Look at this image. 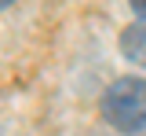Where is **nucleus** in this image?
<instances>
[{"mask_svg":"<svg viewBox=\"0 0 146 136\" xmlns=\"http://www.w3.org/2000/svg\"><path fill=\"white\" fill-rule=\"evenodd\" d=\"M102 118L124 136H146V81L121 77L102 96Z\"/></svg>","mask_w":146,"mask_h":136,"instance_id":"obj_1","label":"nucleus"},{"mask_svg":"<svg viewBox=\"0 0 146 136\" xmlns=\"http://www.w3.org/2000/svg\"><path fill=\"white\" fill-rule=\"evenodd\" d=\"M121 52L135 66H146V22H135L121 33Z\"/></svg>","mask_w":146,"mask_h":136,"instance_id":"obj_2","label":"nucleus"},{"mask_svg":"<svg viewBox=\"0 0 146 136\" xmlns=\"http://www.w3.org/2000/svg\"><path fill=\"white\" fill-rule=\"evenodd\" d=\"M131 11H135V15L146 22V0H131Z\"/></svg>","mask_w":146,"mask_h":136,"instance_id":"obj_3","label":"nucleus"},{"mask_svg":"<svg viewBox=\"0 0 146 136\" xmlns=\"http://www.w3.org/2000/svg\"><path fill=\"white\" fill-rule=\"evenodd\" d=\"M7 4H11V0H0V11H4V7H7Z\"/></svg>","mask_w":146,"mask_h":136,"instance_id":"obj_4","label":"nucleus"}]
</instances>
